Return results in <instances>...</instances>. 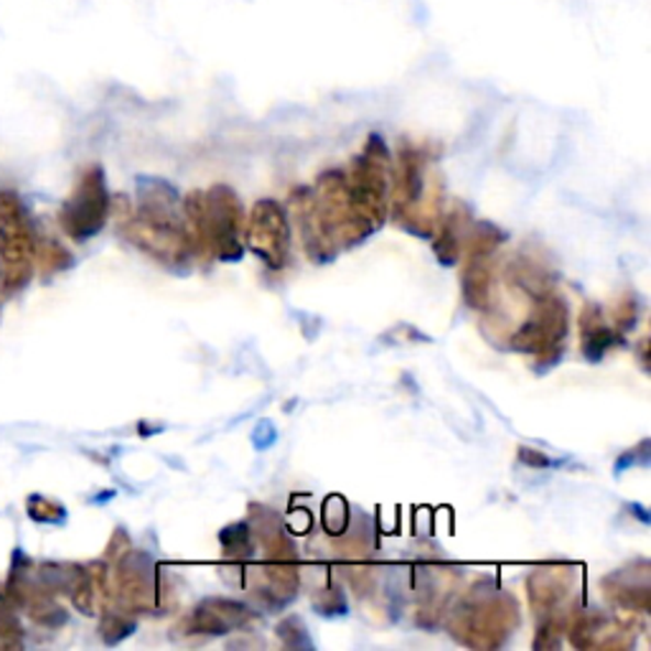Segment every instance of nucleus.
<instances>
[{
    "label": "nucleus",
    "instance_id": "0eeeda50",
    "mask_svg": "<svg viewBox=\"0 0 651 651\" xmlns=\"http://www.w3.org/2000/svg\"><path fill=\"white\" fill-rule=\"evenodd\" d=\"M133 629H135V624L122 614H108L100 624V633L108 644H118V641L125 639Z\"/></svg>",
    "mask_w": 651,
    "mask_h": 651
},
{
    "label": "nucleus",
    "instance_id": "423d86ee",
    "mask_svg": "<svg viewBox=\"0 0 651 651\" xmlns=\"http://www.w3.org/2000/svg\"><path fill=\"white\" fill-rule=\"evenodd\" d=\"M34 255H36L41 271H44L46 278H48V275L59 273V271H67V267L71 265V255H69V252L64 250L59 242H54V240H44V242H41Z\"/></svg>",
    "mask_w": 651,
    "mask_h": 651
},
{
    "label": "nucleus",
    "instance_id": "f257e3e1",
    "mask_svg": "<svg viewBox=\"0 0 651 651\" xmlns=\"http://www.w3.org/2000/svg\"><path fill=\"white\" fill-rule=\"evenodd\" d=\"M34 230L13 191H0V273L8 293L21 290L34 275Z\"/></svg>",
    "mask_w": 651,
    "mask_h": 651
},
{
    "label": "nucleus",
    "instance_id": "7ed1b4c3",
    "mask_svg": "<svg viewBox=\"0 0 651 651\" xmlns=\"http://www.w3.org/2000/svg\"><path fill=\"white\" fill-rule=\"evenodd\" d=\"M250 247L271 267H283L288 257V219L275 201H260L247 227Z\"/></svg>",
    "mask_w": 651,
    "mask_h": 651
},
{
    "label": "nucleus",
    "instance_id": "f03ea898",
    "mask_svg": "<svg viewBox=\"0 0 651 651\" xmlns=\"http://www.w3.org/2000/svg\"><path fill=\"white\" fill-rule=\"evenodd\" d=\"M108 214L110 194L104 186V170L100 166H89L59 211L62 230L75 242H87L102 230Z\"/></svg>",
    "mask_w": 651,
    "mask_h": 651
},
{
    "label": "nucleus",
    "instance_id": "39448f33",
    "mask_svg": "<svg viewBox=\"0 0 651 651\" xmlns=\"http://www.w3.org/2000/svg\"><path fill=\"white\" fill-rule=\"evenodd\" d=\"M26 507H29L26 509L29 517L34 519V522H38V525H52V527H56V525L67 522V509H64L59 501L46 499V496H38V494L29 496Z\"/></svg>",
    "mask_w": 651,
    "mask_h": 651
},
{
    "label": "nucleus",
    "instance_id": "20e7f679",
    "mask_svg": "<svg viewBox=\"0 0 651 651\" xmlns=\"http://www.w3.org/2000/svg\"><path fill=\"white\" fill-rule=\"evenodd\" d=\"M21 624L15 604L8 593H0V649L21 647Z\"/></svg>",
    "mask_w": 651,
    "mask_h": 651
}]
</instances>
